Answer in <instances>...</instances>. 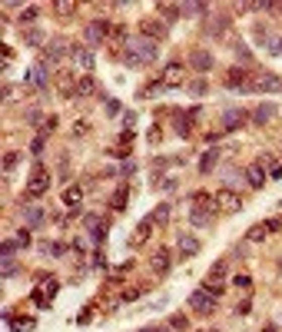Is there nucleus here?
Listing matches in <instances>:
<instances>
[{
    "label": "nucleus",
    "instance_id": "1",
    "mask_svg": "<svg viewBox=\"0 0 282 332\" xmlns=\"http://www.w3.org/2000/svg\"><path fill=\"white\" fill-rule=\"evenodd\" d=\"M50 170H43V166H33V173L27 176V186H24V199L30 203V199H40L43 193L50 190Z\"/></svg>",
    "mask_w": 282,
    "mask_h": 332
},
{
    "label": "nucleus",
    "instance_id": "2",
    "mask_svg": "<svg viewBox=\"0 0 282 332\" xmlns=\"http://www.w3.org/2000/svg\"><path fill=\"white\" fill-rule=\"evenodd\" d=\"M126 50L136 57V60H143V64H153L156 57H160V43H156V40H146V37H129Z\"/></svg>",
    "mask_w": 282,
    "mask_h": 332
},
{
    "label": "nucleus",
    "instance_id": "3",
    "mask_svg": "<svg viewBox=\"0 0 282 332\" xmlns=\"http://www.w3.org/2000/svg\"><path fill=\"white\" fill-rule=\"evenodd\" d=\"M110 24L106 20H90L87 24V30H83V47H90V50H97V47H103L106 40H110Z\"/></svg>",
    "mask_w": 282,
    "mask_h": 332
},
{
    "label": "nucleus",
    "instance_id": "4",
    "mask_svg": "<svg viewBox=\"0 0 282 332\" xmlns=\"http://www.w3.org/2000/svg\"><path fill=\"white\" fill-rule=\"evenodd\" d=\"M37 283H40V286L30 293V302H33V306H40V309H50V302H53V296H56L60 286H56L50 276H37Z\"/></svg>",
    "mask_w": 282,
    "mask_h": 332
},
{
    "label": "nucleus",
    "instance_id": "5",
    "mask_svg": "<svg viewBox=\"0 0 282 332\" xmlns=\"http://www.w3.org/2000/svg\"><path fill=\"white\" fill-rule=\"evenodd\" d=\"M139 37H146V40H156V43H163V40L169 37V27L163 24L160 17H143V20H139Z\"/></svg>",
    "mask_w": 282,
    "mask_h": 332
},
{
    "label": "nucleus",
    "instance_id": "6",
    "mask_svg": "<svg viewBox=\"0 0 282 332\" xmlns=\"http://www.w3.org/2000/svg\"><path fill=\"white\" fill-rule=\"evenodd\" d=\"M63 57H66V40H63V37H53L47 47L40 50V64H43V67H56Z\"/></svg>",
    "mask_w": 282,
    "mask_h": 332
},
{
    "label": "nucleus",
    "instance_id": "7",
    "mask_svg": "<svg viewBox=\"0 0 282 332\" xmlns=\"http://www.w3.org/2000/svg\"><path fill=\"white\" fill-rule=\"evenodd\" d=\"M189 306H193L196 312H199V316H209L213 309H216V296H213L209 289L202 286V289H196V293L189 296Z\"/></svg>",
    "mask_w": 282,
    "mask_h": 332
},
{
    "label": "nucleus",
    "instance_id": "8",
    "mask_svg": "<svg viewBox=\"0 0 282 332\" xmlns=\"http://www.w3.org/2000/svg\"><path fill=\"white\" fill-rule=\"evenodd\" d=\"M189 67H193L196 73H209L213 67H216V60H213V50L193 47V50H189Z\"/></svg>",
    "mask_w": 282,
    "mask_h": 332
},
{
    "label": "nucleus",
    "instance_id": "9",
    "mask_svg": "<svg viewBox=\"0 0 282 332\" xmlns=\"http://www.w3.org/2000/svg\"><path fill=\"white\" fill-rule=\"evenodd\" d=\"M153 223H156L153 216H146V219L139 223L136 230L129 233V249H143V246L150 243V236H153Z\"/></svg>",
    "mask_w": 282,
    "mask_h": 332
},
{
    "label": "nucleus",
    "instance_id": "10",
    "mask_svg": "<svg viewBox=\"0 0 282 332\" xmlns=\"http://www.w3.org/2000/svg\"><path fill=\"white\" fill-rule=\"evenodd\" d=\"M279 87H282V80L275 77V73H256V77H252V83H249L252 93H275Z\"/></svg>",
    "mask_w": 282,
    "mask_h": 332
},
{
    "label": "nucleus",
    "instance_id": "11",
    "mask_svg": "<svg viewBox=\"0 0 282 332\" xmlns=\"http://www.w3.org/2000/svg\"><path fill=\"white\" fill-rule=\"evenodd\" d=\"M183 80H186V67H183V64H169L166 70H163L160 83H163L166 90H176V87H183Z\"/></svg>",
    "mask_w": 282,
    "mask_h": 332
},
{
    "label": "nucleus",
    "instance_id": "12",
    "mask_svg": "<svg viewBox=\"0 0 282 332\" xmlns=\"http://www.w3.org/2000/svg\"><path fill=\"white\" fill-rule=\"evenodd\" d=\"M77 83H80V77H73L70 70H56V77H53V87L63 96H77Z\"/></svg>",
    "mask_w": 282,
    "mask_h": 332
},
{
    "label": "nucleus",
    "instance_id": "13",
    "mask_svg": "<svg viewBox=\"0 0 282 332\" xmlns=\"http://www.w3.org/2000/svg\"><path fill=\"white\" fill-rule=\"evenodd\" d=\"M246 117H249V113L242 110V106H226V113H223V130H226V133L239 130L242 123H246Z\"/></svg>",
    "mask_w": 282,
    "mask_h": 332
},
{
    "label": "nucleus",
    "instance_id": "14",
    "mask_svg": "<svg viewBox=\"0 0 282 332\" xmlns=\"http://www.w3.org/2000/svg\"><path fill=\"white\" fill-rule=\"evenodd\" d=\"M216 206L223 209V213H239V209H242V199L236 196L233 190H226V186H223V190L216 193Z\"/></svg>",
    "mask_w": 282,
    "mask_h": 332
},
{
    "label": "nucleus",
    "instance_id": "15",
    "mask_svg": "<svg viewBox=\"0 0 282 332\" xmlns=\"http://www.w3.org/2000/svg\"><path fill=\"white\" fill-rule=\"evenodd\" d=\"M229 24H233V17H229V14H213V20L206 24V33H209L213 40H219V37L229 33Z\"/></svg>",
    "mask_w": 282,
    "mask_h": 332
},
{
    "label": "nucleus",
    "instance_id": "16",
    "mask_svg": "<svg viewBox=\"0 0 282 332\" xmlns=\"http://www.w3.org/2000/svg\"><path fill=\"white\" fill-rule=\"evenodd\" d=\"M213 213H216V209H206V206H189V223H193L196 230H206V226H213Z\"/></svg>",
    "mask_w": 282,
    "mask_h": 332
},
{
    "label": "nucleus",
    "instance_id": "17",
    "mask_svg": "<svg viewBox=\"0 0 282 332\" xmlns=\"http://www.w3.org/2000/svg\"><path fill=\"white\" fill-rule=\"evenodd\" d=\"M70 57H73V64L80 67V70H93V50L90 47H70Z\"/></svg>",
    "mask_w": 282,
    "mask_h": 332
},
{
    "label": "nucleus",
    "instance_id": "18",
    "mask_svg": "<svg viewBox=\"0 0 282 332\" xmlns=\"http://www.w3.org/2000/svg\"><path fill=\"white\" fill-rule=\"evenodd\" d=\"M275 113H279V106H275V103H259L256 110H252V123H256V127H266Z\"/></svg>",
    "mask_w": 282,
    "mask_h": 332
},
{
    "label": "nucleus",
    "instance_id": "19",
    "mask_svg": "<svg viewBox=\"0 0 282 332\" xmlns=\"http://www.w3.org/2000/svg\"><path fill=\"white\" fill-rule=\"evenodd\" d=\"M202 249V243L196 236H189V233H179V256H186V259H193L196 253Z\"/></svg>",
    "mask_w": 282,
    "mask_h": 332
},
{
    "label": "nucleus",
    "instance_id": "20",
    "mask_svg": "<svg viewBox=\"0 0 282 332\" xmlns=\"http://www.w3.org/2000/svg\"><path fill=\"white\" fill-rule=\"evenodd\" d=\"M246 183H249L252 190H262V186H266V170H262V163L246 166Z\"/></svg>",
    "mask_w": 282,
    "mask_h": 332
},
{
    "label": "nucleus",
    "instance_id": "21",
    "mask_svg": "<svg viewBox=\"0 0 282 332\" xmlns=\"http://www.w3.org/2000/svg\"><path fill=\"white\" fill-rule=\"evenodd\" d=\"M246 77H249V67H233L226 73V87L229 90H242L246 87Z\"/></svg>",
    "mask_w": 282,
    "mask_h": 332
},
{
    "label": "nucleus",
    "instance_id": "22",
    "mask_svg": "<svg viewBox=\"0 0 282 332\" xmlns=\"http://www.w3.org/2000/svg\"><path fill=\"white\" fill-rule=\"evenodd\" d=\"M216 163H219V146H213V150H206L202 159H199V176H213Z\"/></svg>",
    "mask_w": 282,
    "mask_h": 332
},
{
    "label": "nucleus",
    "instance_id": "23",
    "mask_svg": "<svg viewBox=\"0 0 282 332\" xmlns=\"http://www.w3.org/2000/svg\"><path fill=\"white\" fill-rule=\"evenodd\" d=\"M226 272H229V259H216V262L209 266V272H206V286L223 283V279H226Z\"/></svg>",
    "mask_w": 282,
    "mask_h": 332
},
{
    "label": "nucleus",
    "instance_id": "24",
    "mask_svg": "<svg viewBox=\"0 0 282 332\" xmlns=\"http://www.w3.org/2000/svg\"><path fill=\"white\" fill-rule=\"evenodd\" d=\"M156 14H160L166 24H173V20L183 17V4H156Z\"/></svg>",
    "mask_w": 282,
    "mask_h": 332
},
{
    "label": "nucleus",
    "instance_id": "25",
    "mask_svg": "<svg viewBox=\"0 0 282 332\" xmlns=\"http://www.w3.org/2000/svg\"><path fill=\"white\" fill-rule=\"evenodd\" d=\"M150 266H153V272H169V266H173V256H169V249H160V253H153V259H150Z\"/></svg>",
    "mask_w": 282,
    "mask_h": 332
},
{
    "label": "nucleus",
    "instance_id": "26",
    "mask_svg": "<svg viewBox=\"0 0 282 332\" xmlns=\"http://www.w3.org/2000/svg\"><path fill=\"white\" fill-rule=\"evenodd\" d=\"M223 183H226V190H233V186H242V183H246V173H239L236 166H226V170H223Z\"/></svg>",
    "mask_w": 282,
    "mask_h": 332
},
{
    "label": "nucleus",
    "instance_id": "27",
    "mask_svg": "<svg viewBox=\"0 0 282 332\" xmlns=\"http://www.w3.org/2000/svg\"><path fill=\"white\" fill-rule=\"evenodd\" d=\"M269 236V223H256L249 233H246V243H262Z\"/></svg>",
    "mask_w": 282,
    "mask_h": 332
},
{
    "label": "nucleus",
    "instance_id": "28",
    "mask_svg": "<svg viewBox=\"0 0 282 332\" xmlns=\"http://www.w3.org/2000/svg\"><path fill=\"white\" fill-rule=\"evenodd\" d=\"M90 93H97V80L90 77V73H83L80 83H77V96H90Z\"/></svg>",
    "mask_w": 282,
    "mask_h": 332
},
{
    "label": "nucleus",
    "instance_id": "29",
    "mask_svg": "<svg viewBox=\"0 0 282 332\" xmlns=\"http://www.w3.org/2000/svg\"><path fill=\"white\" fill-rule=\"evenodd\" d=\"M24 223L30 226V230H37V226L43 223V209H37V206H27V209H24Z\"/></svg>",
    "mask_w": 282,
    "mask_h": 332
},
{
    "label": "nucleus",
    "instance_id": "30",
    "mask_svg": "<svg viewBox=\"0 0 282 332\" xmlns=\"http://www.w3.org/2000/svg\"><path fill=\"white\" fill-rule=\"evenodd\" d=\"M40 253H43V256H53V259H60V256H63V243L43 239V243H40Z\"/></svg>",
    "mask_w": 282,
    "mask_h": 332
},
{
    "label": "nucleus",
    "instance_id": "31",
    "mask_svg": "<svg viewBox=\"0 0 282 332\" xmlns=\"http://www.w3.org/2000/svg\"><path fill=\"white\" fill-rule=\"evenodd\" d=\"M20 159H24V153H20V150H10L7 153V156H4V173H14V170H17V166H20Z\"/></svg>",
    "mask_w": 282,
    "mask_h": 332
},
{
    "label": "nucleus",
    "instance_id": "32",
    "mask_svg": "<svg viewBox=\"0 0 282 332\" xmlns=\"http://www.w3.org/2000/svg\"><path fill=\"white\" fill-rule=\"evenodd\" d=\"M17 246H20V239H4V243H0V259H14Z\"/></svg>",
    "mask_w": 282,
    "mask_h": 332
},
{
    "label": "nucleus",
    "instance_id": "33",
    "mask_svg": "<svg viewBox=\"0 0 282 332\" xmlns=\"http://www.w3.org/2000/svg\"><path fill=\"white\" fill-rule=\"evenodd\" d=\"M126 196H129V186L120 183V190L113 193V209H123V206H126Z\"/></svg>",
    "mask_w": 282,
    "mask_h": 332
},
{
    "label": "nucleus",
    "instance_id": "34",
    "mask_svg": "<svg viewBox=\"0 0 282 332\" xmlns=\"http://www.w3.org/2000/svg\"><path fill=\"white\" fill-rule=\"evenodd\" d=\"M233 50H236V57H239V60H242V64H246V67H252V50L246 47L242 40H239V43H233Z\"/></svg>",
    "mask_w": 282,
    "mask_h": 332
},
{
    "label": "nucleus",
    "instance_id": "35",
    "mask_svg": "<svg viewBox=\"0 0 282 332\" xmlns=\"http://www.w3.org/2000/svg\"><path fill=\"white\" fill-rule=\"evenodd\" d=\"M209 10V4H183V17H202Z\"/></svg>",
    "mask_w": 282,
    "mask_h": 332
},
{
    "label": "nucleus",
    "instance_id": "36",
    "mask_svg": "<svg viewBox=\"0 0 282 332\" xmlns=\"http://www.w3.org/2000/svg\"><path fill=\"white\" fill-rule=\"evenodd\" d=\"M63 199H66V206H80V199H83V190H80V186H70V190L63 193Z\"/></svg>",
    "mask_w": 282,
    "mask_h": 332
},
{
    "label": "nucleus",
    "instance_id": "37",
    "mask_svg": "<svg viewBox=\"0 0 282 332\" xmlns=\"http://www.w3.org/2000/svg\"><path fill=\"white\" fill-rule=\"evenodd\" d=\"M189 93H193V96H206V93H209V83H206V80H193V83H189Z\"/></svg>",
    "mask_w": 282,
    "mask_h": 332
},
{
    "label": "nucleus",
    "instance_id": "38",
    "mask_svg": "<svg viewBox=\"0 0 282 332\" xmlns=\"http://www.w3.org/2000/svg\"><path fill=\"white\" fill-rule=\"evenodd\" d=\"M17 272H20V269H17V262H14V259H4V266H0V276H4V279H14Z\"/></svg>",
    "mask_w": 282,
    "mask_h": 332
},
{
    "label": "nucleus",
    "instance_id": "39",
    "mask_svg": "<svg viewBox=\"0 0 282 332\" xmlns=\"http://www.w3.org/2000/svg\"><path fill=\"white\" fill-rule=\"evenodd\" d=\"M169 329H179V332L189 329V319H186L183 312H176V316H169Z\"/></svg>",
    "mask_w": 282,
    "mask_h": 332
},
{
    "label": "nucleus",
    "instance_id": "40",
    "mask_svg": "<svg viewBox=\"0 0 282 332\" xmlns=\"http://www.w3.org/2000/svg\"><path fill=\"white\" fill-rule=\"evenodd\" d=\"M24 120H27V123H30V127H40V120H43V113H40V110H37V106H30V110H27V113H24Z\"/></svg>",
    "mask_w": 282,
    "mask_h": 332
},
{
    "label": "nucleus",
    "instance_id": "41",
    "mask_svg": "<svg viewBox=\"0 0 282 332\" xmlns=\"http://www.w3.org/2000/svg\"><path fill=\"white\" fill-rule=\"evenodd\" d=\"M24 40H27V47H40V50H43V33H40V30H30Z\"/></svg>",
    "mask_w": 282,
    "mask_h": 332
},
{
    "label": "nucleus",
    "instance_id": "42",
    "mask_svg": "<svg viewBox=\"0 0 282 332\" xmlns=\"http://www.w3.org/2000/svg\"><path fill=\"white\" fill-rule=\"evenodd\" d=\"M73 10H77V4H70V0H63V4H53V14H60V17H70Z\"/></svg>",
    "mask_w": 282,
    "mask_h": 332
},
{
    "label": "nucleus",
    "instance_id": "43",
    "mask_svg": "<svg viewBox=\"0 0 282 332\" xmlns=\"http://www.w3.org/2000/svg\"><path fill=\"white\" fill-rule=\"evenodd\" d=\"M40 17V7H24V14H20V24H33Z\"/></svg>",
    "mask_w": 282,
    "mask_h": 332
},
{
    "label": "nucleus",
    "instance_id": "44",
    "mask_svg": "<svg viewBox=\"0 0 282 332\" xmlns=\"http://www.w3.org/2000/svg\"><path fill=\"white\" fill-rule=\"evenodd\" d=\"M173 130H176L179 136H189V133H193V127H189V123H186V117H179V113H176V127H173Z\"/></svg>",
    "mask_w": 282,
    "mask_h": 332
},
{
    "label": "nucleus",
    "instance_id": "45",
    "mask_svg": "<svg viewBox=\"0 0 282 332\" xmlns=\"http://www.w3.org/2000/svg\"><path fill=\"white\" fill-rule=\"evenodd\" d=\"M233 286H236V289H249V286H252V279L246 276V272H239V276H233Z\"/></svg>",
    "mask_w": 282,
    "mask_h": 332
},
{
    "label": "nucleus",
    "instance_id": "46",
    "mask_svg": "<svg viewBox=\"0 0 282 332\" xmlns=\"http://www.w3.org/2000/svg\"><path fill=\"white\" fill-rule=\"evenodd\" d=\"M43 143H47V136H43V133L30 143V153H33V156H40V153H43Z\"/></svg>",
    "mask_w": 282,
    "mask_h": 332
},
{
    "label": "nucleus",
    "instance_id": "47",
    "mask_svg": "<svg viewBox=\"0 0 282 332\" xmlns=\"http://www.w3.org/2000/svg\"><path fill=\"white\" fill-rule=\"evenodd\" d=\"M123 64H126V67H133V70H139V67H143V60H136V57H133V53L126 50V53H123Z\"/></svg>",
    "mask_w": 282,
    "mask_h": 332
},
{
    "label": "nucleus",
    "instance_id": "48",
    "mask_svg": "<svg viewBox=\"0 0 282 332\" xmlns=\"http://www.w3.org/2000/svg\"><path fill=\"white\" fill-rule=\"evenodd\" d=\"M249 312H252V302L249 299H242L239 306H236V316H249Z\"/></svg>",
    "mask_w": 282,
    "mask_h": 332
},
{
    "label": "nucleus",
    "instance_id": "49",
    "mask_svg": "<svg viewBox=\"0 0 282 332\" xmlns=\"http://www.w3.org/2000/svg\"><path fill=\"white\" fill-rule=\"evenodd\" d=\"M269 180H282V163H272V166H269Z\"/></svg>",
    "mask_w": 282,
    "mask_h": 332
},
{
    "label": "nucleus",
    "instance_id": "50",
    "mask_svg": "<svg viewBox=\"0 0 282 332\" xmlns=\"http://www.w3.org/2000/svg\"><path fill=\"white\" fill-rule=\"evenodd\" d=\"M229 259H246V246H236L233 253H229Z\"/></svg>",
    "mask_w": 282,
    "mask_h": 332
},
{
    "label": "nucleus",
    "instance_id": "51",
    "mask_svg": "<svg viewBox=\"0 0 282 332\" xmlns=\"http://www.w3.org/2000/svg\"><path fill=\"white\" fill-rule=\"evenodd\" d=\"M136 173V163H123V170H120V176H133Z\"/></svg>",
    "mask_w": 282,
    "mask_h": 332
},
{
    "label": "nucleus",
    "instance_id": "52",
    "mask_svg": "<svg viewBox=\"0 0 282 332\" xmlns=\"http://www.w3.org/2000/svg\"><path fill=\"white\" fill-rule=\"evenodd\" d=\"M160 140H163V130L153 127V130H150V143H160Z\"/></svg>",
    "mask_w": 282,
    "mask_h": 332
},
{
    "label": "nucleus",
    "instance_id": "53",
    "mask_svg": "<svg viewBox=\"0 0 282 332\" xmlns=\"http://www.w3.org/2000/svg\"><path fill=\"white\" fill-rule=\"evenodd\" d=\"M133 120H136V113H129V110H126V113H123V127L129 130V127H133Z\"/></svg>",
    "mask_w": 282,
    "mask_h": 332
},
{
    "label": "nucleus",
    "instance_id": "54",
    "mask_svg": "<svg viewBox=\"0 0 282 332\" xmlns=\"http://www.w3.org/2000/svg\"><path fill=\"white\" fill-rule=\"evenodd\" d=\"M17 239H20V246H30V233H27V230L17 233Z\"/></svg>",
    "mask_w": 282,
    "mask_h": 332
},
{
    "label": "nucleus",
    "instance_id": "55",
    "mask_svg": "<svg viewBox=\"0 0 282 332\" xmlns=\"http://www.w3.org/2000/svg\"><path fill=\"white\" fill-rule=\"evenodd\" d=\"M146 332H169L166 325H146Z\"/></svg>",
    "mask_w": 282,
    "mask_h": 332
},
{
    "label": "nucleus",
    "instance_id": "56",
    "mask_svg": "<svg viewBox=\"0 0 282 332\" xmlns=\"http://www.w3.org/2000/svg\"><path fill=\"white\" fill-rule=\"evenodd\" d=\"M262 332H275V325H266V329H262Z\"/></svg>",
    "mask_w": 282,
    "mask_h": 332
},
{
    "label": "nucleus",
    "instance_id": "57",
    "mask_svg": "<svg viewBox=\"0 0 282 332\" xmlns=\"http://www.w3.org/2000/svg\"><path fill=\"white\" fill-rule=\"evenodd\" d=\"M213 332H219V329H213Z\"/></svg>",
    "mask_w": 282,
    "mask_h": 332
},
{
    "label": "nucleus",
    "instance_id": "58",
    "mask_svg": "<svg viewBox=\"0 0 282 332\" xmlns=\"http://www.w3.org/2000/svg\"><path fill=\"white\" fill-rule=\"evenodd\" d=\"M143 332H146V329H143Z\"/></svg>",
    "mask_w": 282,
    "mask_h": 332
}]
</instances>
